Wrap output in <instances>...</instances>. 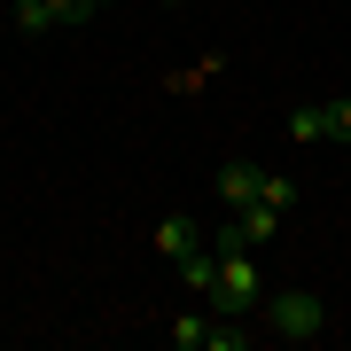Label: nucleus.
Wrapping results in <instances>:
<instances>
[{"label": "nucleus", "mask_w": 351, "mask_h": 351, "mask_svg": "<svg viewBox=\"0 0 351 351\" xmlns=\"http://www.w3.org/2000/svg\"><path fill=\"white\" fill-rule=\"evenodd\" d=\"M211 304H203V313H180V320H164V336H172V351H211Z\"/></svg>", "instance_id": "nucleus-4"}, {"label": "nucleus", "mask_w": 351, "mask_h": 351, "mask_svg": "<svg viewBox=\"0 0 351 351\" xmlns=\"http://www.w3.org/2000/svg\"><path fill=\"white\" fill-rule=\"evenodd\" d=\"M289 141H328V101H304V110L289 117Z\"/></svg>", "instance_id": "nucleus-9"}, {"label": "nucleus", "mask_w": 351, "mask_h": 351, "mask_svg": "<svg viewBox=\"0 0 351 351\" xmlns=\"http://www.w3.org/2000/svg\"><path fill=\"white\" fill-rule=\"evenodd\" d=\"M250 203H274V211H289V203H297V188H289V180H281V172H265Z\"/></svg>", "instance_id": "nucleus-11"}, {"label": "nucleus", "mask_w": 351, "mask_h": 351, "mask_svg": "<svg viewBox=\"0 0 351 351\" xmlns=\"http://www.w3.org/2000/svg\"><path fill=\"white\" fill-rule=\"evenodd\" d=\"M203 304H211V313H234V320H250L265 304V274L250 265V250H219V289Z\"/></svg>", "instance_id": "nucleus-2"}, {"label": "nucleus", "mask_w": 351, "mask_h": 351, "mask_svg": "<svg viewBox=\"0 0 351 351\" xmlns=\"http://www.w3.org/2000/svg\"><path fill=\"white\" fill-rule=\"evenodd\" d=\"M258 320L274 328L281 343H313V336H328V304L313 297V289H281V297H265Z\"/></svg>", "instance_id": "nucleus-1"}, {"label": "nucleus", "mask_w": 351, "mask_h": 351, "mask_svg": "<svg viewBox=\"0 0 351 351\" xmlns=\"http://www.w3.org/2000/svg\"><path fill=\"white\" fill-rule=\"evenodd\" d=\"M94 8H117V0H94Z\"/></svg>", "instance_id": "nucleus-13"}, {"label": "nucleus", "mask_w": 351, "mask_h": 351, "mask_svg": "<svg viewBox=\"0 0 351 351\" xmlns=\"http://www.w3.org/2000/svg\"><path fill=\"white\" fill-rule=\"evenodd\" d=\"M219 71H226V55H195V63H188V71H172L164 86H172V94H203V86H211Z\"/></svg>", "instance_id": "nucleus-6"}, {"label": "nucleus", "mask_w": 351, "mask_h": 351, "mask_svg": "<svg viewBox=\"0 0 351 351\" xmlns=\"http://www.w3.org/2000/svg\"><path fill=\"white\" fill-rule=\"evenodd\" d=\"M188 250H203V226H195V219H164V226H156V258L180 265Z\"/></svg>", "instance_id": "nucleus-5"}, {"label": "nucleus", "mask_w": 351, "mask_h": 351, "mask_svg": "<svg viewBox=\"0 0 351 351\" xmlns=\"http://www.w3.org/2000/svg\"><path fill=\"white\" fill-rule=\"evenodd\" d=\"M16 32H55V0H16Z\"/></svg>", "instance_id": "nucleus-10"}, {"label": "nucleus", "mask_w": 351, "mask_h": 351, "mask_svg": "<svg viewBox=\"0 0 351 351\" xmlns=\"http://www.w3.org/2000/svg\"><path fill=\"white\" fill-rule=\"evenodd\" d=\"M180 281H188L195 297H211V289H219V250H188V258H180Z\"/></svg>", "instance_id": "nucleus-7"}, {"label": "nucleus", "mask_w": 351, "mask_h": 351, "mask_svg": "<svg viewBox=\"0 0 351 351\" xmlns=\"http://www.w3.org/2000/svg\"><path fill=\"white\" fill-rule=\"evenodd\" d=\"M258 180H265V164H250V156H226V164H219V180H211V195L226 203V211H242V203L258 195Z\"/></svg>", "instance_id": "nucleus-3"}, {"label": "nucleus", "mask_w": 351, "mask_h": 351, "mask_svg": "<svg viewBox=\"0 0 351 351\" xmlns=\"http://www.w3.org/2000/svg\"><path fill=\"white\" fill-rule=\"evenodd\" d=\"M328 133H336V141H351V101H328Z\"/></svg>", "instance_id": "nucleus-12"}, {"label": "nucleus", "mask_w": 351, "mask_h": 351, "mask_svg": "<svg viewBox=\"0 0 351 351\" xmlns=\"http://www.w3.org/2000/svg\"><path fill=\"white\" fill-rule=\"evenodd\" d=\"M234 226H242V242L258 250V242H265V234L281 226V211H274V203H242V211H234Z\"/></svg>", "instance_id": "nucleus-8"}]
</instances>
